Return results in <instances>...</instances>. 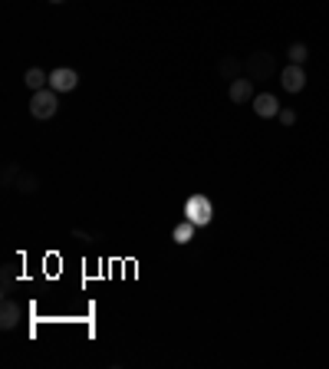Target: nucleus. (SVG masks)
<instances>
[{
    "label": "nucleus",
    "mask_w": 329,
    "mask_h": 369,
    "mask_svg": "<svg viewBox=\"0 0 329 369\" xmlns=\"http://www.w3.org/2000/svg\"><path fill=\"white\" fill-rule=\"evenodd\" d=\"M277 70H280V63H277V57L270 50H257V53H251V57L244 59V76H251L257 83L260 79H273Z\"/></svg>",
    "instance_id": "nucleus-1"
},
{
    "label": "nucleus",
    "mask_w": 329,
    "mask_h": 369,
    "mask_svg": "<svg viewBox=\"0 0 329 369\" xmlns=\"http://www.w3.org/2000/svg\"><path fill=\"white\" fill-rule=\"evenodd\" d=\"M60 109V92L56 89H36L30 96V116L33 119H53Z\"/></svg>",
    "instance_id": "nucleus-2"
},
{
    "label": "nucleus",
    "mask_w": 329,
    "mask_h": 369,
    "mask_svg": "<svg viewBox=\"0 0 329 369\" xmlns=\"http://www.w3.org/2000/svg\"><path fill=\"white\" fill-rule=\"evenodd\" d=\"M184 218L195 224V228H208L211 218H214V205H211L208 195H191L184 201Z\"/></svg>",
    "instance_id": "nucleus-3"
},
{
    "label": "nucleus",
    "mask_w": 329,
    "mask_h": 369,
    "mask_svg": "<svg viewBox=\"0 0 329 369\" xmlns=\"http://www.w3.org/2000/svg\"><path fill=\"white\" fill-rule=\"evenodd\" d=\"M280 86L286 89V92H303L306 89V70L303 66H297V63H290V66H284V73H280Z\"/></svg>",
    "instance_id": "nucleus-4"
},
{
    "label": "nucleus",
    "mask_w": 329,
    "mask_h": 369,
    "mask_svg": "<svg viewBox=\"0 0 329 369\" xmlns=\"http://www.w3.org/2000/svg\"><path fill=\"white\" fill-rule=\"evenodd\" d=\"M79 86V73L70 70V66H56L53 73H50V89H56V92H73Z\"/></svg>",
    "instance_id": "nucleus-5"
},
{
    "label": "nucleus",
    "mask_w": 329,
    "mask_h": 369,
    "mask_svg": "<svg viewBox=\"0 0 329 369\" xmlns=\"http://www.w3.org/2000/svg\"><path fill=\"white\" fill-rule=\"evenodd\" d=\"M227 96H231V103H251V99H254V79H251V76L231 79V83H227Z\"/></svg>",
    "instance_id": "nucleus-6"
},
{
    "label": "nucleus",
    "mask_w": 329,
    "mask_h": 369,
    "mask_svg": "<svg viewBox=\"0 0 329 369\" xmlns=\"http://www.w3.org/2000/svg\"><path fill=\"white\" fill-rule=\"evenodd\" d=\"M251 106H254V112L260 119H277V116H280V109H284V106H280V99H277L273 92H260V96H254V99H251Z\"/></svg>",
    "instance_id": "nucleus-7"
},
{
    "label": "nucleus",
    "mask_w": 329,
    "mask_h": 369,
    "mask_svg": "<svg viewBox=\"0 0 329 369\" xmlns=\"http://www.w3.org/2000/svg\"><path fill=\"white\" fill-rule=\"evenodd\" d=\"M20 323V303L3 297V307H0V330H14Z\"/></svg>",
    "instance_id": "nucleus-8"
},
{
    "label": "nucleus",
    "mask_w": 329,
    "mask_h": 369,
    "mask_svg": "<svg viewBox=\"0 0 329 369\" xmlns=\"http://www.w3.org/2000/svg\"><path fill=\"white\" fill-rule=\"evenodd\" d=\"M217 73H221V79H237L240 73H244V59H237V57H224L221 63H217Z\"/></svg>",
    "instance_id": "nucleus-9"
},
{
    "label": "nucleus",
    "mask_w": 329,
    "mask_h": 369,
    "mask_svg": "<svg viewBox=\"0 0 329 369\" xmlns=\"http://www.w3.org/2000/svg\"><path fill=\"white\" fill-rule=\"evenodd\" d=\"M195 231L198 228L184 218V221H178L175 228H171V241H175V244H191V241H195Z\"/></svg>",
    "instance_id": "nucleus-10"
},
{
    "label": "nucleus",
    "mask_w": 329,
    "mask_h": 369,
    "mask_svg": "<svg viewBox=\"0 0 329 369\" xmlns=\"http://www.w3.org/2000/svg\"><path fill=\"white\" fill-rule=\"evenodd\" d=\"M23 83H27L33 92H36V89H46V86H50V73H43L40 66H30V70L23 73Z\"/></svg>",
    "instance_id": "nucleus-11"
},
{
    "label": "nucleus",
    "mask_w": 329,
    "mask_h": 369,
    "mask_svg": "<svg viewBox=\"0 0 329 369\" xmlns=\"http://www.w3.org/2000/svg\"><path fill=\"white\" fill-rule=\"evenodd\" d=\"M14 188H20L23 195H33L36 188H40V178L30 175V172H20V175H17V181H14Z\"/></svg>",
    "instance_id": "nucleus-12"
},
{
    "label": "nucleus",
    "mask_w": 329,
    "mask_h": 369,
    "mask_svg": "<svg viewBox=\"0 0 329 369\" xmlns=\"http://www.w3.org/2000/svg\"><path fill=\"white\" fill-rule=\"evenodd\" d=\"M286 59H290V63H297V66H303V63L310 59V46H306V43H290Z\"/></svg>",
    "instance_id": "nucleus-13"
},
{
    "label": "nucleus",
    "mask_w": 329,
    "mask_h": 369,
    "mask_svg": "<svg viewBox=\"0 0 329 369\" xmlns=\"http://www.w3.org/2000/svg\"><path fill=\"white\" fill-rule=\"evenodd\" d=\"M14 283H17V264H3V277H0L3 297H10V294H14Z\"/></svg>",
    "instance_id": "nucleus-14"
},
{
    "label": "nucleus",
    "mask_w": 329,
    "mask_h": 369,
    "mask_svg": "<svg viewBox=\"0 0 329 369\" xmlns=\"http://www.w3.org/2000/svg\"><path fill=\"white\" fill-rule=\"evenodd\" d=\"M17 175H20V168H17V165H7V168H3V185H14Z\"/></svg>",
    "instance_id": "nucleus-15"
},
{
    "label": "nucleus",
    "mask_w": 329,
    "mask_h": 369,
    "mask_svg": "<svg viewBox=\"0 0 329 369\" xmlns=\"http://www.w3.org/2000/svg\"><path fill=\"white\" fill-rule=\"evenodd\" d=\"M280 126H293V122H297V112H293V109H280Z\"/></svg>",
    "instance_id": "nucleus-16"
},
{
    "label": "nucleus",
    "mask_w": 329,
    "mask_h": 369,
    "mask_svg": "<svg viewBox=\"0 0 329 369\" xmlns=\"http://www.w3.org/2000/svg\"><path fill=\"white\" fill-rule=\"evenodd\" d=\"M73 237H76V241H79V244H92V241H96V237H92V235H86L83 228H73Z\"/></svg>",
    "instance_id": "nucleus-17"
},
{
    "label": "nucleus",
    "mask_w": 329,
    "mask_h": 369,
    "mask_svg": "<svg viewBox=\"0 0 329 369\" xmlns=\"http://www.w3.org/2000/svg\"><path fill=\"white\" fill-rule=\"evenodd\" d=\"M50 3H63V0H50Z\"/></svg>",
    "instance_id": "nucleus-18"
}]
</instances>
